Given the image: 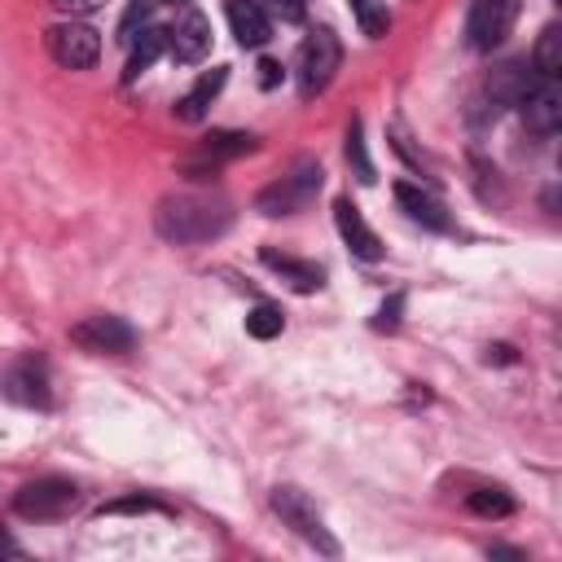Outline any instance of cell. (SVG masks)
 I'll return each instance as SVG.
<instances>
[{"label":"cell","instance_id":"22","mask_svg":"<svg viewBox=\"0 0 562 562\" xmlns=\"http://www.w3.org/2000/svg\"><path fill=\"white\" fill-rule=\"evenodd\" d=\"M465 505H470L474 514H483V518H505V514L514 509L509 492H501V487H479V492H470Z\"/></svg>","mask_w":562,"mask_h":562},{"label":"cell","instance_id":"10","mask_svg":"<svg viewBox=\"0 0 562 562\" xmlns=\"http://www.w3.org/2000/svg\"><path fill=\"white\" fill-rule=\"evenodd\" d=\"M518 105H522V123L536 136H553L558 132V123H562V88H558V79H536L518 97Z\"/></svg>","mask_w":562,"mask_h":562},{"label":"cell","instance_id":"12","mask_svg":"<svg viewBox=\"0 0 562 562\" xmlns=\"http://www.w3.org/2000/svg\"><path fill=\"white\" fill-rule=\"evenodd\" d=\"M206 48H211V22H206L198 9L180 13V22L167 31V53H171L176 61H202Z\"/></svg>","mask_w":562,"mask_h":562},{"label":"cell","instance_id":"1","mask_svg":"<svg viewBox=\"0 0 562 562\" xmlns=\"http://www.w3.org/2000/svg\"><path fill=\"white\" fill-rule=\"evenodd\" d=\"M228 228V202L211 193H171L158 202V233L176 246L211 241Z\"/></svg>","mask_w":562,"mask_h":562},{"label":"cell","instance_id":"6","mask_svg":"<svg viewBox=\"0 0 562 562\" xmlns=\"http://www.w3.org/2000/svg\"><path fill=\"white\" fill-rule=\"evenodd\" d=\"M48 53H53V61L66 66V70H88V66L101 57V35H97L88 22L66 18V22L48 26Z\"/></svg>","mask_w":562,"mask_h":562},{"label":"cell","instance_id":"24","mask_svg":"<svg viewBox=\"0 0 562 562\" xmlns=\"http://www.w3.org/2000/svg\"><path fill=\"white\" fill-rule=\"evenodd\" d=\"M162 505L154 496H123V501H110L101 514H158Z\"/></svg>","mask_w":562,"mask_h":562},{"label":"cell","instance_id":"5","mask_svg":"<svg viewBox=\"0 0 562 562\" xmlns=\"http://www.w3.org/2000/svg\"><path fill=\"white\" fill-rule=\"evenodd\" d=\"M272 509L281 514V522L285 527H294L307 544H316L321 553H329V558H338V540L329 536V527H325V518L316 514V505L299 492V487H277L272 492Z\"/></svg>","mask_w":562,"mask_h":562},{"label":"cell","instance_id":"23","mask_svg":"<svg viewBox=\"0 0 562 562\" xmlns=\"http://www.w3.org/2000/svg\"><path fill=\"white\" fill-rule=\"evenodd\" d=\"M347 158L356 162V180L373 184V162H369V154H364V132H360V119H351V127H347Z\"/></svg>","mask_w":562,"mask_h":562},{"label":"cell","instance_id":"4","mask_svg":"<svg viewBox=\"0 0 562 562\" xmlns=\"http://www.w3.org/2000/svg\"><path fill=\"white\" fill-rule=\"evenodd\" d=\"M338 61H342L338 35H334L329 26L312 31V35L303 40V48H299V92H303V97L325 92L329 79H334V70H338Z\"/></svg>","mask_w":562,"mask_h":562},{"label":"cell","instance_id":"14","mask_svg":"<svg viewBox=\"0 0 562 562\" xmlns=\"http://www.w3.org/2000/svg\"><path fill=\"white\" fill-rule=\"evenodd\" d=\"M4 395L18 400V404L44 408V404H48V378H44V364H35V360H18V364L4 373Z\"/></svg>","mask_w":562,"mask_h":562},{"label":"cell","instance_id":"8","mask_svg":"<svg viewBox=\"0 0 562 562\" xmlns=\"http://www.w3.org/2000/svg\"><path fill=\"white\" fill-rule=\"evenodd\" d=\"M518 22V0H474L465 18V40L470 48H496Z\"/></svg>","mask_w":562,"mask_h":562},{"label":"cell","instance_id":"30","mask_svg":"<svg viewBox=\"0 0 562 562\" xmlns=\"http://www.w3.org/2000/svg\"><path fill=\"white\" fill-rule=\"evenodd\" d=\"M162 4H184V0H162Z\"/></svg>","mask_w":562,"mask_h":562},{"label":"cell","instance_id":"28","mask_svg":"<svg viewBox=\"0 0 562 562\" xmlns=\"http://www.w3.org/2000/svg\"><path fill=\"white\" fill-rule=\"evenodd\" d=\"M277 79H281V66H277V61H259V83L272 88Z\"/></svg>","mask_w":562,"mask_h":562},{"label":"cell","instance_id":"20","mask_svg":"<svg viewBox=\"0 0 562 562\" xmlns=\"http://www.w3.org/2000/svg\"><path fill=\"white\" fill-rule=\"evenodd\" d=\"M351 13H356V22H360V31H364L369 40H382L386 26H391L386 0H351Z\"/></svg>","mask_w":562,"mask_h":562},{"label":"cell","instance_id":"9","mask_svg":"<svg viewBox=\"0 0 562 562\" xmlns=\"http://www.w3.org/2000/svg\"><path fill=\"white\" fill-rule=\"evenodd\" d=\"M255 149V136H246V132H211L189 158H184V176L189 180H211L228 158H241V154H250Z\"/></svg>","mask_w":562,"mask_h":562},{"label":"cell","instance_id":"11","mask_svg":"<svg viewBox=\"0 0 562 562\" xmlns=\"http://www.w3.org/2000/svg\"><path fill=\"white\" fill-rule=\"evenodd\" d=\"M334 224H338V233H342V241H347V250H351L356 259H364V263L382 259V241H378V233L364 224V215H360V206H356L351 198H338V202H334Z\"/></svg>","mask_w":562,"mask_h":562},{"label":"cell","instance_id":"26","mask_svg":"<svg viewBox=\"0 0 562 562\" xmlns=\"http://www.w3.org/2000/svg\"><path fill=\"white\" fill-rule=\"evenodd\" d=\"M105 0H53V9H61V13H70V18H83V13H92V9H101Z\"/></svg>","mask_w":562,"mask_h":562},{"label":"cell","instance_id":"19","mask_svg":"<svg viewBox=\"0 0 562 562\" xmlns=\"http://www.w3.org/2000/svg\"><path fill=\"white\" fill-rule=\"evenodd\" d=\"M531 66H536L540 79H558V70H562V31L558 26H544L540 31V44L531 53Z\"/></svg>","mask_w":562,"mask_h":562},{"label":"cell","instance_id":"29","mask_svg":"<svg viewBox=\"0 0 562 562\" xmlns=\"http://www.w3.org/2000/svg\"><path fill=\"white\" fill-rule=\"evenodd\" d=\"M0 553H13V558H18V553H22V549H18V544H13V540H9V536H4V531H0Z\"/></svg>","mask_w":562,"mask_h":562},{"label":"cell","instance_id":"18","mask_svg":"<svg viewBox=\"0 0 562 562\" xmlns=\"http://www.w3.org/2000/svg\"><path fill=\"white\" fill-rule=\"evenodd\" d=\"M132 40V57H127V79H136L140 70H149V61L167 48V31L162 26H145V31H136V35H127Z\"/></svg>","mask_w":562,"mask_h":562},{"label":"cell","instance_id":"13","mask_svg":"<svg viewBox=\"0 0 562 562\" xmlns=\"http://www.w3.org/2000/svg\"><path fill=\"white\" fill-rule=\"evenodd\" d=\"M224 13H228V26H233V35H237L241 48H259V44H268L272 22H268V9H263L259 0H228Z\"/></svg>","mask_w":562,"mask_h":562},{"label":"cell","instance_id":"21","mask_svg":"<svg viewBox=\"0 0 562 562\" xmlns=\"http://www.w3.org/2000/svg\"><path fill=\"white\" fill-rule=\"evenodd\" d=\"M281 329H285V316H281V307H272V303H259V307L246 316V334H250V338H263V342H268V338H277Z\"/></svg>","mask_w":562,"mask_h":562},{"label":"cell","instance_id":"17","mask_svg":"<svg viewBox=\"0 0 562 562\" xmlns=\"http://www.w3.org/2000/svg\"><path fill=\"white\" fill-rule=\"evenodd\" d=\"M224 79H228V70H224V66H215V70H206V75H202V79H198V83H193V88H189V92L180 97V105H176V114H180L184 123H198V119L206 114V105L215 101V92L224 88Z\"/></svg>","mask_w":562,"mask_h":562},{"label":"cell","instance_id":"15","mask_svg":"<svg viewBox=\"0 0 562 562\" xmlns=\"http://www.w3.org/2000/svg\"><path fill=\"white\" fill-rule=\"evenodd\" d=\"M395 202H400V211L413 220V224H426V228H448V211H443V202L439 198H430L426 189H417V184H395Z\"/></svg>","mask_w":562,"mask_h":562},{"label":"cell","instance_id":"3","mask_svg":"<svg viewBox=\"0 0 562 562\" xmlns=\"http://www.w3.org/2000/svg\"><path fill=\"white\" fill-rule=\"evenodd\" d=\"M75 505H79V487L70 479H35V483L18 487V496H13V509L35 522H57V518L75 514Z\"/></svg>","mask_w":562,"mask_h":562},{"label":"cell","instance_id":"25","mask_svg":"<svg viewBox=\"0 0 562 562\" xmlns=\"http://www.w3.org/2000/svg\"><path fill=\"white\" fill-rule=\"evenodd\" d=\"M272 13H277L281 22H303L307 4H303V0H272Z\"/></svg>","mask_w":562,"mask_h":562},{"label":"cell","instance_id":"2","mask_svg":"<svg viewBox=\"0 0 562 562\" xmlns=\"http://www.w3.org/2000/svg\"><path fill=\"white\" fill-rule=\"evenodd\" d=\"M321 180H325V171H321V162H312V158H299L281 180H272L259 198H255V206L263 211V215H294V211H303L316 193H321Z\"/></svg>","mask_w":562,"mask_h":562},{"label":"cell","instance_id":"7","mask_svg":"<svg viewBox=\"0 0 562 562\" xmlns=\"http://www.w3.org/2000/svg\"><path fill=\"white\" fill-rule=\"evenodd\" d=\"M70 342L92 356H123L136 347V329L123 316H88V321L70 325Z\"/></svg>","mask_w":562,"mask_h":562},{"label":"cell","instance_id":"16","mask_svg":"<svg viewBox=\"0 0 562 562\" xmlns=\"http://www.w3.org/2000/svg\"><path fill=\"white\" fill-rule=\"evenodd\" d=\"M259 259L272 268V272H281L294 290H303V294H312V290H321V281H325V272L316 268V263H303V259H294V255H281V250H272V246H263L259 250Z\"/></svg>","mask_w":562,"mask_h":562},{"label":"cell","instance_id":"27","mask_svg":"<svg viewBox=\"0 0 562 562\" xmlns=\"http://www.w3.org/2000/svg\"><path fill=\"white\" fill-rule=\"evenodd\" d=\"M400 307H404V299L395 294L391 303H382V312H378V329H391L395 321H400Z\"/></svg>","mask_w":562,"mask_h":562}]
</instances>
